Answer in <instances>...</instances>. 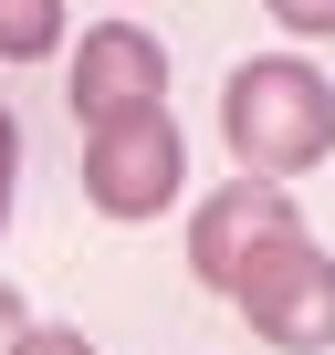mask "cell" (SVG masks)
I'll use <instances>...</instances> for the list:
<instances>
[{"mask_svg": "<svg viewBox=\"0 0 335 355\" xmlns=\"http://www.w3.org/2000/svg\"><path fill=\"white\" fill-rule=\"evenodd\" d=\"M262 11L283 32H304V42H335V0H262Z\"/></svg>", "mask_w": 335, "mask_h": 355, "instance_id": "7", "label": "cell"}, {"mask_svg": "<svg viewBox=\"0 0 335 355\" xmlns=\"http://www.w3.org/2000/svg\"><path fill=\"white\" fill-rule=\"evenodd\" d=\"M179 178H189V136L168 125V105L115 115V125L84 136V199L105 220H157L168 199H179Z\"/></svg>", "mask_w": 335, "mask_h": 355, "instance_id": "3", "label": "cell"}, {"mask_svg": "<svg viewBox=\"0 0 335 355\" xmlns=\"http://www.w3.org/2000/svg\"><path fill=\"white\" fill-rule=\"evenodd\" d=\"M22 334H32V313H22V293H11V282H0V355H11Z\"/></svg>", "mask_w": 335, "mask_h": 355, "instance_id": "10", "label": "cell"}, {"mask_svg": "<svg viewBox=\"0 0 335 355\" xmlns=\"http://www.w3.org/2000/svg\"><path fill=\"white\" fill-rule=\"evenodd\" d=\"M11 355H95V345H84V334H74V324H32V334H22V345H11Z\"/></svg>", "mask_w": 335, "mask_h": 355, "instance_id": "9", "label": "cell"}, {"mask_svg": "<svg viewBox=\"0 0 335 355\" xmlns=\"http://www.w3.org/2000/svg\"><path fill=\"white\" fill-rule=\"evenodd\" d=\"M231 303L252 313V334H262V345H293V355H325V345H335V261L314 251V230H304V220H293V230H272V241L241 261Z\"/></svg>", "mask_w": 335, "mask_h": 355, "instance_id": "2", "label": "cell"}, {"mask_svg": "<svg viewBox=\"0 0 335 355\" xmlns=\"http://www.w3.org/2000/svg\"><path fill=\"white\" fill-rule=\"evenodd\" d=\"M147 105H168V53H157V32H136V21H95L84 53H74V125L95 136V125L147 115Z\"/></svg>", "mask_w": 335, "mask_h": 355, "instance_id": "4", "label": "cell"}, {"mask_svg": "<svg viewBox=\"0 0 335 355\" xmlns=\"http://www.w3.org/2000/svg\"><path fill=\"white\" fill-rule=\"evenodd\" d=\"M272 230H293V189H272V178H231V189H210V199L189 209V272H199L210 293H231L241 261H252Z\"/></svg>", "mask_w": 335, "mask_h": 355, "instance_id": "5", "label": "cell"}, {"mask_svg": "<svg viewBox=\"0 0 335 355\" xmlns=\"http://www.w3.org/2000/svg\"><path fill=\"white\" fill-rule=\"evenodd\" d=\"M11 199H22V125H11V105H0V220H11Z\"/></svg>", "mask_w": 335, "mask_h": 355, "instance_id": "8", "label": "cell"}, {"mask_svg": "<svg viewBox=\"0 0 335 355\" xmlns=\"http://www.w3.org/2000/svg\"><path fill=\"white\" fill-rule=\"evenodd\" d=\"M63 53V0H0V63Z\"/></svg>", "mask_w": 335, "mask_h": 355, "instance_id": "6", "label": "cell"}, {"mask_svg": "<svg viewBox=\"0 0 335 355\" xmlns=\"http://www.w3.org/2000/svg\"><path fill=\"white\" fill-rule=\"evenodd\" d=\"M220 146L241 157V178H304L335 157V84L304 63V53H262V63H231L220 84Z\"/></svg>", "mask_w": 335, "mask_h": 355, "instance_id": "1", "label": "cell"}]
</instances>
